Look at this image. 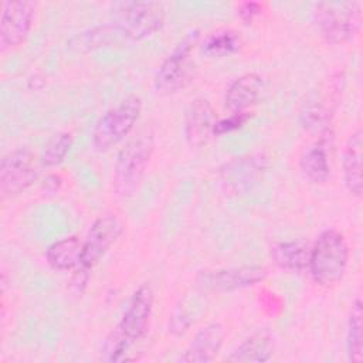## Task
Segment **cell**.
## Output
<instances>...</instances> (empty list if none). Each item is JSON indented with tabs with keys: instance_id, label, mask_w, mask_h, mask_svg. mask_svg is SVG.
<instances>
[{
	"instance_id": "5",
	"label": "cell",
	"mask_w": 363,
	"mask_h": 363,
	"mask_svg": "<svg viewBox=\"0 0 363 363\" xmlns=\"http://www.w3.org/2000/svg\"><path fill=\"white\" fill-rule=\"evenodd\" d=\"M313 20L329 44H345L353 40L362 26L359 1H320L313 7Z\"/></svg>"
},
{
	"instance_id": "20",
	"label": "cell",
	"mask_w": 363,
	"mask_h": 363,
	"mask_svg": "<svg viewBox=\"0 0 363 363\" xmlns=\"http://www.w3.org/2000/svg\"><path fill=\"white\" fill-rule=\"evenodd\" d=\"M125 40L121 31L111 24H99L74 34L67 41V50L74 54H89L92 51L113 45Z\"/></svg>"
},
{
	"instance_id": "28",
	"label": "cell",
	"mask_w": 363,
	"mask_h": 363,
	"mask_svg": "<svg viewBox=\"0 0 363 363\" xmlns=\"http://www.w3.org/2000/svg\"><path fill=\"white\" fill-rule=\"evenodd\" d=\"M262 7L264 6L258 1H244V3L238 4L237 14L242 21L251 23L257 16H259L262 13Z\"/></svg>"
},
{
	"instance_id": "17",
	"label": "cell",
	"mask_w": 363,
	"mask_h": 363,
	"mask_svg": "<svg viewBox=\"0 0 363 363\" xmlns=\"http://www.w3.org/2000/svg\"><path fill=\"white\" fill-rule=\"evenodd\" d=\"M363 130L357 128L352 132L345 143L343 156H342V169L343 180L347 191L356 199L363 196Z\"/></svg>"
},
{
	"instance_id": "1",
	"label": "cell",
	"mask_w": 363,
	"mask_h": 363,
	"mask_svg": "<svg viewBox=\"0 0 363 363\" xmlns=\"http://www.w3.org/2000/svg\"><path fill=\"white\" fill-rule=\"evenodd\" d=\"M153 149L155 133L149 126L140 129L121 147L112 174V186L118 196L130 197L138 191L152 159Z\"/></svg>"
},
{
	"instance_id": "22",
	"label": "cell",
	"mask_w": 363,
	"mask_h": 363,
	"mask_svg": "<svg viewBox=\"0 0 363 363\" xmlns=\"http://www.w3.org/2000/svg\"><path fill=\"white\" fill-rule=\"evenodd\" d=\"M311 247L302 240L281 241L271 248V259L277 267L291 272L308 269Z\"/></svg>"
},
{
	"instance_id": "11",
	"label": "cell",
	"mask_w": 363,
	"mask_h": 363,
	"mask_svg": "<svg viewBox=\"0 0 363 363\" xmlns=\"http://www.w3.org/2000/svg\"><path fill=\"white\" fill-rule=\"evenodd\" d=\"M35 18V3L27 0L4 1L0 17V51L18 47L30 34Z\"/></svg>"
},
{
	"instance_id": "21",
	"label": "cell",
	"mask_w": 363,
	"mask_h": 363,
	"mask_svg": "<svg viewBox=\"0 0 363 363\" xmlns=\"http://www.w3.org/2000/svg\"><path fill=\"white\" fill-rule=\"evenodd\" d=\"M82 241L77 235L64 237L48 245L45 259L55 271H71L81 265Z\"/></svg>"
},
{
	"instance_id": "7",
	"label": "cell",
	"mask_w": 363,
	"mask_h": 363,
	"mask_svg": "<svg viewBox=\"0 0 363 363\" xmlns=\"http://www.w3.org/2000/svg\"><path fill=\"white\" fill-rule=\"evenodd\" d=\"M268 159L264 153L237 156L218 169V182L225 194L242 196L250 193L264 177Z\"/></svg>"
},
{
	"instance_id": "9",
	"label": "cell",
	"mask_w": 363,
	"mask_h": 363,
	"mask_svg": "<svg viewBox=\"0 0 363 363\" xmlns=\"http://www.w3.org/2000/svg\"><path fill=\"white\" fill-rule=\"evenodd\" d=\"M38 177L34 155L26 147L10 150L0 162V193L11 199L26 191Z\"/></svg>"
},
{
	"instance_id": "19",
	"label": "cell",
	"mask_w": 363,
	"mask_h": 363,
	"mask_svg": "<svg viewBox=\"0 0 363 363\" xmlns=\"http://www.w3.org/2000/svg\"><path fill=\"white\" fill-rule=\"evenodd\" d=\"M275 343L269 329L262 328L245 337L227 357L233 363H264L274 354Z\"/></svg>"
},
{
	"instance_id": "6",
	"label": "cell",
	"mask_w": 363,
	"mask_h": 363,
	"mask_svg": "<svg viewBox=\"0 0 363 363\" xmlns=\"http://www.w3.org/2000/svg\"><path fill=\"white\" fill-rule=\"evenodd\" d=\"M199 30L190 31L159 65L153 85L159 95H173L182 91L194 74L193 51L199 43Z\"/></svg>"
},
{
	"instance_id": "16",
	"label": "cell",
	"mask_w": 363,
	"mask_h": 363,
	"mask_svg": "<svg viewBox=\"0 0 363 363\" xmlns=\"http://www.w3.org/2000/svg\"><path fill=\"white\" fill-rule=\"evenodd\" d=\"M225 339V329L220 322H211L203 326L186 347L180 362L207 363L216 359Z\"/></svg>"
},
{
	"instance_id": "18",
	"label": "cell",
	"mask_w": 363,
	"mask_h": 363,
	"mask_svg": "<svg viewBox=\"0 0 363 363\" xmlns=\"http://www.w3.org/2000/svg\"><path fill=\"white\" fill-rule=\"evenodd\" d=\"M264 88L262 77L257 72H247L235 78L225 91L224 104L231 113L247 112L259 99Z\"/></svg>"
},
{
	"instance_id": "2",
	"label": "cell",
	"mask_w": 363,
	"mask_h": 363,
	"mask_svg": "<svg viewBox=\"0 0 363 363\" xmlns=\"http://www.w3.org/2000/svg\"><path fill=\"white\" fill-rule=\"evenodd\" d=\"M347 262L349 245L345 235L335 228H326L311 247L308 271L315 284L328 288L343 278Z\"/></svg>"
},
{
	"instance_id": "27",
	"label": "cell",
	"mask_w": 363,
	"mask_h": 363,
	"mask_svg": "<svg viewBox=\"0 0 363 363\" xmlns=\"http://www.w3.org/2000/svg\"><path fill=\"white\" fill-rule=\"evenodd\" d=\"M251 112H237V113H231L227 118H223L217 122H214V128H213V135L220 136V135H225L230 132H234L240 128H242L250 119H251Z\"/></svg>"
},
{
	"instance_id": "8",
	"label": "cell",
	"mask_w": 363,
	"mask_h": 363,
	"mask_svg": "<svg viewBox=\"0 0 363 363\" xmlns=\"http://www.w3.org/2000/svg\"><path fill=\"white\" fill-rule=\"evenodd\" d=\"M342 92V79L330 78L325 89L312 91L299 111L301 126L311 135H320L330 129V121L335 113L339 95Z\"/></svg>"
},
{
	"instance_id": "12",
	"label": "cell",
	"mask_w": 363,
	"mask_h": 363,
	"mask_svg": "<svg viewBox=\"0 0 363 363\" xmlns=\"http://www.w3.org/2000/svg\"><path fill=\"white\" fill-rule=\"evenodd\" d=\"M123 231L122 221L115 214L98 217L89 227L85 240L82 241L81 267L92 269L116 242Z\"/></svg>"
},
{
	"instance_id": "14",
	"label": "cell",
	"mask_w": 363,
	"mask_h": 363,
	"mask_svg": "<svg viewBox=\"0 0 363 363\" xmlns=\"http://www.w3.org/2000/svg\"><path fill=\"white\" fill-rule=\"evenodd\" d=\"M214 111L206 98L193 99L184 111L183 133L191 147H203L213 136Z\"/></svg>"
},
{
	"instance_id": "4",
	"label": "cell",
	"mask_w": 363,
	"mask_h": 363,
	"mask_svg": "<svg viewBox=\"0 0 363 363\" xmlns=\"http://www.w3.org/2000/svg\"><path fill=\"white\" fill-rule=\"evenodd\" d=\"M142 113V99L129 94L116 105L106 109L92 129V145L98 152H108L119 145L135 129Z\"/></svg>"
},
{
	"instance_id": "10",
	"label": "cell",
	"mask_w": 363,
	"mask_h": 363,
	"mask_svg": "<svg viewBox=\"0 0 363 363\" xmlns=\"http://www.w3.org/2000/svg\"><path fill=\"white\" fill-rule=\"evenodd\" d=\"M267 278L261 265H241L220 269H204L196 275V285L208 292H233L251 288Z\"/></svg>"
},
{
	"instance_id": "15",
	"label": "cell",
	"mask_w": 363,
	"mask_h": 363,
	"mask_svg": "<svg viewBox=\"0 0 363 363\" xmlns=\"http://www.w3.org/2000/svg\"><path fill=\"white\" fill-rule=\"evenodd\" d=\"M333 149V132L326 129L302 153L299 166L303 176L315 184H322L330 177V155Z\"/></svg>"
},
{
	"instance_id": "23",
	"label": "cell",
	"mask_w": 363,
	"mask_h": 363,
	"mask_svg": "<svg viewBox=\"0 0 363 363\" xmlns=\"http://www.w3.org/2000/svg\"><path fill=\"white\" fill-rule=\"evenodd\" d=\"M346 350L349 360L362 363L363 360V303L360 296L352 303L346 332Z\"/></svg>"
},
{
	"instance_id": "3",
	"label": "cell",
	"mask_w": 363,
	"mask_h": 363,
	"mask_svg": "<svg viewBox=\"0 0 363 363\" xmlns=\"http://www.w3.org/2000/svg\"><path fill=\"white\" fill-rule=\"evenodd\" d=\"M112 24L125 40L142 41L157 33L166 20V9L160 1H116L111 7Z\"/></svg>"
},
{
	"instance_id": "29",
	"label": "cell",
	"mask_w": 363,
	"mask_h": 363,
	"mask_svg": "<svg viewBox=\"0 0 363 363\" xmlns=\"http://www.w3.org/2000/svg\"><path fill=\"white\" fill-rule=\"evenodd\" d=\"M62 184V179L58 174H48L44 182H43V187L47 193H57L61 189Z\"/></svg>"
},
{
	"instance_id": "26",
	"label": "cell",
	"mask_w": 363,
	"mask_h": 363,
	"mask_svg": "<svg viewBox=\"0 0 363 363\" xmlns=\"http://www.w3.org/2000/svg\"><path fill=\"white\" fill-rule=\"evenodd\" d=\"M133 342L128 339L122 330L116 326L111 330V333L106 336L104 345H102V353L104 360L106 362H123L128 360L126 354L129 353V349L132 347Z\"/></svg>"
},
{
	"instance_id": "25",
	"label": "cell",
	"mask_w": 363,
	"mask_h": 363,
	"mask_svg": "<svg viewBox=\"0 0 363 363\" xmlns=\"http://www.w3.org/2000/svg\"><path fill=\"white\" fill-rule=\"evenodd\" d=\"M72 146V135L69 132H58L45 143L41 153V163L47 167L61 164Z\"/></svg>"
},
{
	"instance_id": "13",
	"label": "cell",
	"mask_w": 363,
	"mask_h": 363,
	"mask_svg": "<svg viewBox=\"0 0 363 363\" xmlns=\"http://www.w3.org/2000/svg\"><path fill=\"white\" fill-rule=\"evenodd\" d=\"M153 301L155 294L150 284L145 282L139 285L133 291L122 313L121 322L116 325L122 330V333L133 343L142 340L149 332L153 312Z\"/></svg>"
},
{
	"instance_id": "24",
	"label": "cell",
	"mask_w": 363,
	"mask_h": 363,
	"mask_svg": "<svg viewBox=\"0 0 363 363\" xmlns=\"http://www.w3.org/2000/svg\"><path fill=\"white\" fill-rule=\"evenodd\" d=\"M241 47V37L233 30H218L211 33L203 43V52L208 57H227Z\"/></svg>"
}]
</instances>
